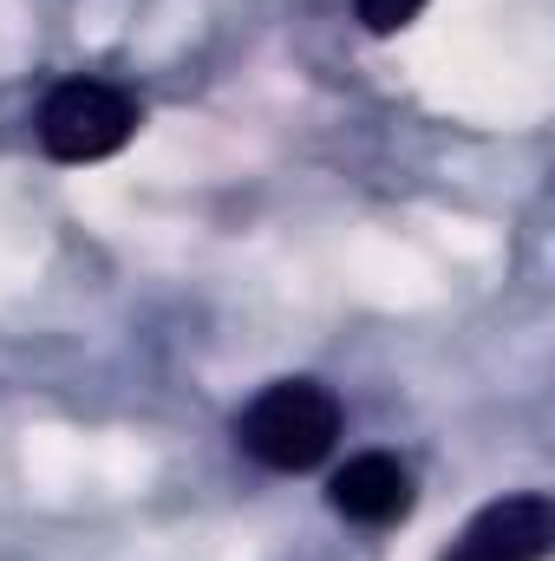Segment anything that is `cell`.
<instances>
[{
  "label": "cell",
  "instance_id": "6da1fadb",
  "mask_svg": "<svg viewBox=\"0 0 555 561\" xmlns=\"http://www.w3.org/2000/svg\"><path fill=\"white\" fill-rule=\"evenodd\" d=\"M236 437L256 463H269L281 477L314 470L340 444V399L320 379H275L249 399V412L236 419Z\"/></svg>",
  "mask_w": 555,
  "mask_h": 561
},
{
  "label": "cell",
  "instance_id": "7a4b0ae2",
  "mask_svg": "<svg viewBox=\"0 0 555 561\" xmlns=\"http://www.w3.org/2000/svg\"><path fill=\"white\" fill-rule=\"evenodd\" d=\"M138 99L112 79H66L46 92L39 118H33V138L53 163H99L112 150H125L138 131Z\"/></svg>",
  "mask_w": 555,
  "mask_h": 561
},
{
  "label": "cell",
  "instance_id": "3957f363",
  "mask_svg": "<svg viewBox=\"0 0 555 561\" xmlns=\"http://www.w3.org/2000/svg\"><path fill=\"white\" fill-rule=\"evenodd\" d=\"M550 542H555L550 496H543V490H517V496L484 503L438 561H543Z\"/></svg>",
  "mask_w": 555,
  "mask_h": 561
},
{
  "label": "cell",
  "instance_id": "277c9868",
  "mask_svg": "<svg viewBox=\"0 0 555 561\" xmlns=\"http://www.w3.org/2000/svg\"><path fill=\"white\" fill-rule=\"evenodd\" d=\"M327 503L333 516L360 523V529H386V523H406L418 503V477L412 463H399L393 450H366V457H347L327 483Z\"/></svg>",
  "mask_w": 555,
  "mask_h": 561
},
{
  "label": "cell",
  "instance_id": "5b68a950",
  "mask_svg": "<svg viewBox=\"0 0 555 561\" xmlns=\"http://www.w3.org/2000/svg\"><path fill=\"white\" fill-rule=\"evenodd\" d=\"M424 7L431 0H353V13H360L366 33H399V26H412Z\"/></svg>",
  "mask_w": 555,
  "mask_h": 561
}]
</instances>
